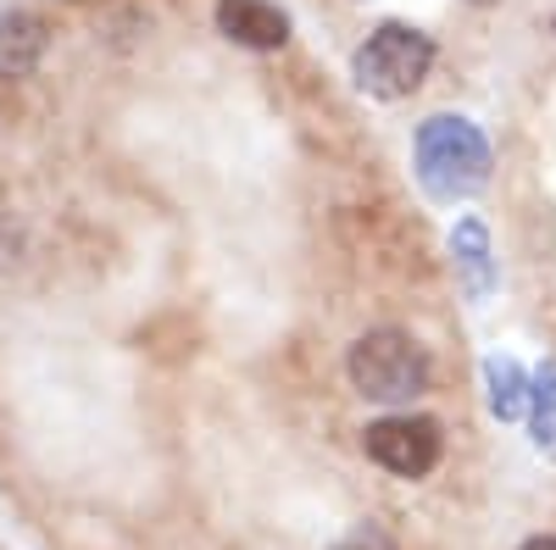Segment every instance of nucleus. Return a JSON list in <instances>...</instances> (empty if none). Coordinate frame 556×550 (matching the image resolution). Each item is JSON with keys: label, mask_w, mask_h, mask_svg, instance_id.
Here are the masks:
<instances>
[{"label": "nucleus", "mask_w": 556, "mask_h": 550, "mask_svg": "<svg viewBox=\"0 0 556 550\" xmlns=\"http://www.w3.org/2000/svg\"><path fill=\"white\" fill-rule=\"evenodd\" d=\"M417 178H424V190L434 201H473L484 183H490V140L479 133V123L468 117H429L424 128H417Z\"/></svg>", "instance_id": "f257e3e1"}, {"label": "nucleus", "mask_w": 556, "mask_h": 550, "mask_svg": "<svg viewBox=\"0 0 556 550\" xmlns=\"http://www.w3.org/2000/svg\"><path fill=\"white\" fill-rule=\"evenodd\" d=\"M345 373H351L356 395L379 400V406H401L429 389L434 367H429V350L406 329H367L345 356Z\"/></svg>", "instance_id": "f03ea898"}, {"label": "nucleus", "mask_w": 556, "mask_h": 550, "mask_svg": "<svg viewBox=\"0 0 556 550\" xmlns=\"http://www.w3.org/2000/svg\"><path fill=\"white\" fill-rule=\"evenodd\" d=\"M429 67H434V39L412 23H379L351 56L356 89L374 101H406L412 89H424Z\"/></svg>", "instance_id": "7ed1b4c3"}, {"label": "nucleus", "mask_w": 556, "mask_h": 550, "mask_svg": "<svg viewBox=\"0 0 556 550\" xmlns=\"http://www.w3.org/2000/svg\"><path fill=\"white\" fill-rule=\"evenodd\" d=\"M362 450L374 456V462L395 478H429L440 468V423L434 418H412V411H401V418H379L362 429Z\"/></svg>", "instance_id": "20e7f679"}, {"label": "nucleus", "mask_w": 556, "mask_h": 550, "mask_svg": "<svg viewBox=\"0 0 556 550\" xmlns=\"http://www.w3.org/2000/svg\"><path fill=\"white\" fill-rule=\"evenodd\" d=\"M217 34L245 51H285L290 12H278L273 0H217Z\"/></svg>", "instance_id": "39448f33"}, {"label": "nucleus", "mask_w": 556, "mask_h": 550, "mask_svg": "<svg viewBox=\"0 0 556 550\" xmlns=\"http://www.w3.org/2000/svg\"><path fill=\"white\" fill-rule=\"evenodd\" d=\"M45 44H51V28H45L34 12H0V78H34V67L45 62Z\"/></svg>", "instance_id": "423d86ee"}, {"label": "nucleus", "mask_w": 556, "mask_h": 550, "mask_svg": "<svg viewBox=\"0 0 556 550\" xmlns=\"http://www.w3.org/2000/svg\"><path fill=\"white\" fill-rule=\"evenodd\" d=\"M484 389H490V411L501 423H523L529 418V395H534V379L523 373L518 356H484Z\"/></svg>", "instance_id": "0eeeda50"}, {"label": "nucleus", "mask_w": 556, "mask_h": 550, "mask_svg": "<svg viewBox=\"0 0 556 550\" xmlns=\"http://www.w3.org/2000/svg\"><path fill=\"white\" fill-rule=\"evenodd\" d=\"M451 251H456V267H462V279H468V295L473 300H490L495 290V261H490V228L479 217H462L451 228Z\"/></svg>", "instance_id": "6e6552de"}, {"label": "nucleus", "mask_w": 556, "mask_h": 550, "mask_svg": "<svg viewBox=\"0 0 556 550\" xmlns=\"http://www.w3.org/2000/svg\"><path fill=\"white\" fill-rule=\"evenodd\" d=\"M529 429H534V450L556 462V367H540V379H534Z\"/></svg>", "instance_id": "1a4fd4ad"}, {"label": "nucleus", "mask_w": 556, "mask_h": 550, "mask_svg": "<svg viewBox=\"0 0 556 550\" xmlns=\"http://www.w3.org/2000/svg\"><path fill=\"white\" fill-rule=\"evenodd\" d=\"M334 550H401V545H395V539H390L379 523H356V528H351V534H345Z\"/></svg>", "instance_id": "9d476101"}, {"label": "nucleus", "mask_w": 556, "mask_h": 550, "mask_svg": "<svg viewBox=\"0 0 556 550\" xmlns=\"http://www.w3.org/2000/svg\"><path fill=\"white\" fill-rule=\"evenodd\" d=\"M518 550H556V534H534L529 545H518Z\"/></svg>", "instance_id": "9b49d317"}, {"label": "nucleus", "mask_w": 556, "mask_h": 550, "mask_svg": "<svg viewBox=\"0 0 556 550\" xmlns=\"http://www.w3.org/2000/svg\"><path fill=\"white\" fill-rule=\"evenodd\" d=\"M479 7H490V0H479Z\"/></svg>", "instance_id": "f8f14e48"}]
</instances>
